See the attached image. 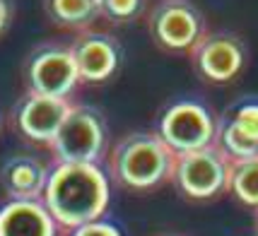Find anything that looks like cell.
<instances>
[{"mask_svg": "<svg viewBox=\"0 0 258 236\" xmlns=\"http://www.w3.org/2000/svg\"><path fill=\"white\" fill-rule=\"evenodd\" d=\"M48 171L51 169L41 159L15 154L5 159L0 167V186L12 200H41Z\"/></svg>", "mask_w": 258, "mask_h": 236, "instance_id": "obj_12", "label": "cell"}, {"mask_svg": "<svg viewBox=\"0 0 258 236\" xmlns=\"http://www.w3.org/2000/svg\"><path fill=\"white\" fill-rule=\"evenodd\" d=\"M159 236H179V234H159Z\"/></svg>", "mask_w": 258, "mask_h": 236, "instance_id": "obj_21", "label": "cell"}, {"mask_svg": "<svg viewBox=\"0 0 258 236\" xmlns=\"http://www.w3.org/2000/svg\"><path fill=\"white\" fill-rule=\"evenodd\" d=\"M152 41L174 53H191L205 34V17L191 0H159L147 17Z\"/></svg>", "mask_w": 258, "mask_h": 236, "instance_id": "obj_7", "label": "cell"}, {"mask_svg": "<svg viewBox=\"0 0 258 236\" xmlns=\"http://www.w3.org/2000/svg\"><path fill=\"white\" fill-rule=\"evenodd\" d=\"M27 92L68 99L80 85L78 65L70 44H41L36 46L24 63Z\"/></svg>", "mask_w": 258, "mask_h": 236, "instance_id": "obj_6", "label": "cell"}, {"mask_svg": "<svg viewBox=\"0 0 258 236\" xmlns=\"http://www.w3.org/2000/svg\"><path fill=\"white\" fill-rule=\"evenodd\" d=\"M155 133L167 142L174 154H183L215 145L217 118L203 101L179 99L162 111Z\"/></svg>", "mask_w": 258, "mask_h": 236, "instance_id": "obj_5", "label": "cell"}, {"mask_svg": "<svg viewBox=\"0 0 258 236\" xmlns=\"http://www.w3.org/2000/svg\"><path fill=\"white\" fill-rule=\"evenodd\" d=\"M70 51L78 65L80 82H106L121 65V46L106 32L85 29L70 41Z\"/></svg>", "mask_w": 258, "mask_h": 236, "instance_id": "obj_10", "label": "cell"}, {"mask_svg": "<svg viewBox=\"0 0 258 236\" xmlns=\"http://www.w3.org/2000/svg\"><path fill=\"white\" fill-rule=\"evenodd\" d=\"M147 0H99L101 17L113 24L135 22L145 12Z\"/></svg>", "mask_w": 258, "mask_h": 236, "instance_id": "obj_17", "label": "cell"}, {"mask_svg": "<svg viewBox=\"0 0 258 236\" xmlns=\"http://www.w3.org/2000/svg\"><path fill=\"white\" fill-rule=\"evenodd\" d=\"M46 17L56 27L85 32L101 17L99 0H44Z\"/></svg>", "mask_w": 258, "mask_h": 236, "instance_id": "obj_13", "label": "cell"}, {"mask_svg": "<svg viewBox=\"0 0 258 236\" xmlns=\"http://www.w3.org/2000/svg\"><path fill=\"white\" fill-rule=\"evenodd\" d=\"M225 116L236 128H241L246 135L258 140V97H244L234 101L225 111Z\"/></svg>", "mask_w": 258, "mask_h": 236, "instance_id": "obj_16", "label": "cell"}, {"mask_svg": "<svg viewBox=\"0 0 258 236\" xmlns=\"http://www.w3.org/2000/svg\"><path fill=\"white\" fill-rule=\"evenodd\" d=\"M193 65L208 82L225 85L241 72L246 63L244 41L229 32H205L203 39L191 48Z\"/></svg>", "mask_w": 258, "mask_h": 236, "instance_id": "obj_8", "label": "cell"}, {"mask_svg": "<svg viewBox=\"0 0 258 236\" xmlns=\"http://www.w3.org/2000/svg\"><path fill=\"white\" fill-rule=\"evenodd\" d=\"M12 22V0H0V36Z\"/></svg>", "mask_w": 258, "mask_h": 236, "instance_id": "obj_19", "label": "cell"}, {"mask_svg": "<svg viewBox=\"0 0 258 236\" xmlns=\"http://www.w3.org/2000/svg\"><path fill=\"white\" fill-rule=\"evenodd\" d=\"M229 191L234 193L239 202L258 210V157L232 162Z\"/></svg>", "mask_w": 258, "mask_h": 236, "instance_id": "obj_15", "label": "cell"}, {"mask_svg": "<svg viewBox=\"0 0 258 236\" xmlns=\"http://www.w3.org/2000/svg\"><path fill=\"white\" fill-rule=\"evenodd\" d=\"M111 186L99 164L56 162L48 171L41 200L58 226L75 229L99 219L109 207Z\"/></svg>", "mask_w": 258, "mask_h": 236, "instance_id": "obj_1", "label": "cell"}, {"mask_svg": "<svg viewBox=\"0 0 258 236\" xmlns=\"http://www.w3.org/2000/svg\"><path fill=\"white\" fill-rule=\"evenodd\" d=\"M176 154L157 133L135 130L121 137L109 154V171L118 186L143 193L171 181Z\"/></svg>", "mask_w": 258, "mask_h": 236, "instance_id": "obj_2", "label": "cell"}, {"mask_svg": "<svg viewBox=\"0 0 258 236\" xmlns=\"http://www.w3.org/2000/svg\"><path fill=\"white\" fill-rule=\"evenodd\" d=\"M232 159L217 145L176 154L171 183L191 200H213L229 191Z\"/></svg>", "mask_w": 258, "mask_h": 236, "instance_id": "obj_3", "label": "cell"}, {"mask_svg": "<svg viewBox=\"0 0 258 236\" xmlns=\"http://www.w3.org/2000/svg\"><path fill=\"white\" fill-rule=\"evenodd\" d=\"M256 234H258V210H256Z\"/></svg>", "mask_w": 258, "mask_h": 236, "instance_id": "obj_20", "label": "cell"}, {"mask_svg": "<svg viewBox=\"0 0 258 236\" xmlns=\"http://www.w3.org/2000/svg\"><path fill=\"white\" fill-rule=\"evenodd\" d=\"M70 106L73 104L68 99L27 92L12 109V125L22 137L48 147L53 142L58 128L66 121Z\"/></svg>", "mask_w": 258, "mask_h": 236, "instance_id": "obj_9", "label": "cell"}, {"mask_svg": "<svg viewBox=\"0 0 258 236\" xmlns=\"http://www.w3.org/2000/svg\"><path fill=\"white\" fill-rule=\"evenodd\" d=\"M104 147H106L104 116L92 106L73 104L48 149L53 152L56 162L97 164L104 154Z\"/></svg>", "mask_w": 258, "mask_h": 236, "instance_id": "obj_4", "label": "cell"}, {"mask_svg": "<svg viewBox=\"0 0 258 236\" xmlns=\"http://www.w3.org/2000/svg\"><path fill=\"white\" fill-rule=\"evenodd\" d=\"M58 222L44 200H12L0 207V236H56Z\"/></svg>", "mask_w": 258, "mask_h": 236, "instance_id": "obj_11", "label": "cell"}, {"mask_svg": "<svg viewBox=\"0 0 258 236\" xmlns=\"http://www.w3.org/2000/svg\"><path fill=\"white\" fill-rule=\"evenodd\" d=\"M215 145L220 147L232 162L258 157V140H253L251 135H246L241 128H236L225 113L217 118V137H215Z\"/></svg>", "mask_w": 258, "mask_h": 236, "instance_id": "obj_14", "label": "cell"}, {"mask_svg": "<svg viewBox=\"0 0 258 236\" xmlns=\"http://www.w3.org/2000/svg\"><path fill=\"white\" fill-rule=\"evenodd\" d=\"M70 236H123L121 229L106 219H94V222H87V224H80L75 229H70Z\"/></svg>", "mask_w": 258, "mask_h": 236, "instance_id": "obj_18", "label": "cell"}]
</instances>
